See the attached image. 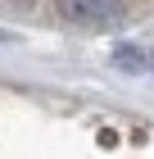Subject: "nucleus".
<instances>
[{
  "label": "nucleus",
  "mask_w": 154,
  "mask_h": 159,
  "mask_svg": "<svg viewBox=\"0 0 154 159\" xmlns=\"http://www.w3.org/2000/svg\"><path fill=\"white\" fill-rule=\"evenodd\" d=\"M59 14L73 27H91V32H104V27H118L122 14H127V0H59Z\"/></svg>",
  "instance_id": "obj_1"
},
{
  "label": "nucleus",
  "mask_w": 154,
  "mask_h": 159,
  "mask_svg": "<svg viewBox=\"0 0 154 159\" xmlns=\"http://www.w3.org/2000/svg\"><path fill=\"white\" fill-rule=\"evenodd\" d=\"M113 59H118V68H131V73H141V68H145V55H141V50H127V46H122Z\"/></svg>",
  "instance_id": "obj_2"
},
{
  "label": "nucleus",
  "mask_w": 154,
  "mask_h": 159,
  "mask_svg": "<svg viewBox=\"0 0 154 159\" xmlns=\"http://www.w3.org/2000/svg\"><path fill=\"white\" fill-rule=\"evenodd\" d=\"M36 0H0V9H9V14H32Z\"/></svg>",
  "instance_id": "obj_3"
}]
</instances>
